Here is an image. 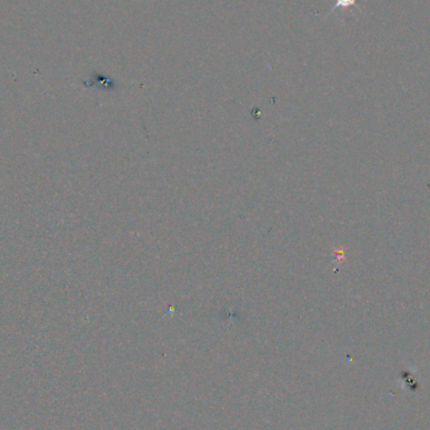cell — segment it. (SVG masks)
Segmentation results:
<instances>
[{
  "instance_id": "obj_1",
  "label": "cell",
  "mask_w": 430,
  "mask_h": 430,
  "mask_svg": "<svg viewBox=\"0 0 430 430\" xmlns=\"http://www.w3.org/2000/svg\"><path fill=\"white\" fill-rule=\"evenodd\" d=\"M356 1L358 0H336V4L334 5L332 10H336V9H347L351 8L356 5Z\"/></svg>"
}]
</instances>
